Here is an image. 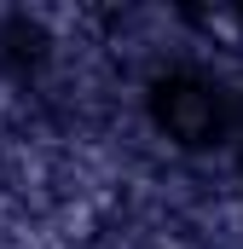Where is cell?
Segmentation results:
<instances>
[{
	"instance_id": "1",
	"label": "cell",
	"mask_w": 243,
	"mask_h": 249,
	"mask_svg": "<svg viewBox=\"0 0 243 249\" xmlns=\"http://www.w3.org/2000/svg\"><path fill=\"white\" fill-rule=\"evenodd\" d=\"M145 110L162 139H174L180 151H214L226 139V99L214 81L191 75V70H162L145 87Z\"/></svg>"
},
{
	"instance_id": "2",
	"label": "cell",
	"mask_w": 243,
	"mask_h": 249,
	"mask_svg": "<svg viewBox=\"0 0 243 249\" xmlns=\"http://www.w3.org/2000/svg\"><path fill=\"white\" fill-rule=\"evenodd\" d=\"M47 29L35 23V18H23V12H12V18H0V70H12V75H29V70H41L47 64Z\"/></svg>"
}]
</instances>
